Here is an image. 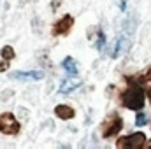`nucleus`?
<instances>
[{
    "instance_id": "1",
    "label": "nucleus",
    "mask_w": 151,
    "mask_h": 149,
    "mask_svg": "<svg viewBox=\"0 0 151 149\" xmlns=\"http://www.w3.org/2000/svg\"><path fill=\"white\" fill-rule=\"evenodd\" d=\"M123 105L132 111H141L144 105V91L139 86H132L123 93Z\"/></svg>"
},
{
    "instance_id": "2",
    "label": "nucleus",
    "mask_w": 151,
    "mask_h": 149,
    "mask_svg": "<svg viewBox=\"0 0 151 149\" xmlns=\"http://www.w3.org/2000/svg\"><path fill=\"white\" fill-rule=\"evenodd\" d=\"M0 132L5 133V135H16L19 132V123L12 116V112L0 114Z\"/></svg>"
},
{
    "instance_id": "3",
    "label": "nucleus",
    "mask_w": 151,
    "mask_h": 149,
    "mask_svg": "<svg viewBox=\"0 0 151 149\" xmlns=\"http://www.w3.org/2000/svg\"><path fill=\"white\" fill-rule=\"evenodd\" d=\"M144 142H146V135L141 133V132H137V133H132L128 137L119 139L116 142V146L118 148H127V149H139L144 146Z\"/></svg>"
},
{
    "instance_id": "4",
    "label": "nucleus",
    "mask_w": 151,
    "mask_h": 149,
    "mask_svg": "<svg viewBox=\"0 0 151 149\" xmlns=\"http://www.w3.org/2000/svg\"><path fill=\"white\" fill-rule=\"evenodd\" d=\"M123 128V121H121V117L119 116H111V119L104 125V130H102V135L107 139V137H113V135H116L119 130Z\"/></svg>"
},
{
    "instance_id": "5",
    "label": "nucleus",
    "mask_w": 151,
    "mask_h": 149,
    "mask_svg": "<svg viewBox=\"0 0 151 149\" xmlns=\"http://www.w3.org/2000/svg\"><path fill=\"white\" fill-rule=\"evenodd\" d=\"M72 25H74V18L72 16H63L58 23H55V27H53V35H65V34H69V30L72 28Z\"/></svg>"
},
{
    "instance_id": "6",
    "label": "nucleus",
    "mask_w": 151,
    "mask_h": 149,
    "mask_svg": "<svg viewBox=\"0 0 151 149\" xmlns=\"http://www.w3.org/2000/svg\"><path fill=\"white\" fill-rule=\"evenodd\" d=\"M55 114L60 119H70V117H74V109L69 107V105H56L55 107Z\"/></svg>"
},
{
    "instance_id": "7",
    "label": "nucleus",
    "mask_w": 151,
    "mask_h": 149,
    "mask_svg": "<svg viewBox=\"0 0 151 149\" xmlns=\"http://www.w3.org/2000/svg\"><path fill=\"white\" fill-rule=\"evenodd\" d=\"M42 72L40 70H34V72H12V77L14 79H35V81H39V79H42Z\"/></svg>"
},
{
    "instance_id": "8",
    "label": "nucleus",
    "mask_w": 151,
    "mask_h": 149,
    "mask_svg": "<svg viewBox=\"0 0 151 149\" xmlns=\"http://www.w3.org/2000/svg\"><path fill=\"white\" fill-rule=\"evenodd\" d=\"M62 65H63V69L67 70V74H69V75H77V65H76L74 58L67 56V58L62 62Z\"/></svg>"
},
{
    "instance_id": "9",
    "label": "nucleus",
    "mask_w": 151,
    "mask_h": 149,
    "mask_svg": "<svg viewBox=\"0 0 151 149\" xmlns=\"http://www.w3.org/2000/svg\"><path fill=\"white\" fill-rule=\"evenodd\" d=\"M0 54H2V58H4V60H7V62H9V60H12V58H14V49H12L11 46H4V47H2V51H0Z\"/></svg>"
},
{
    "instance_id": "10",
    "label": "nucleus",
    "mask_w": 151,
    "mask_h": 149,
    "mask_svg": "<svg viewBox=\"0 0 151 149\" xmlns=\"http://www.w3.org/2000/svg\"><path fill=\"white\" fill-rule=\"evenodd\" d=\"M146 123H148L146 114H144V112H139V114H137V117H135V125H137V126H144Z\"/></svg>"
},
{
    "instance_id": "11",
    "label": "nucleus",
    "mask_w": 151,
    "mask_h": 149,
    "mask_svg": "<svg viewBox=\"0 0 151 149\" xmlns=\"http://www.w3.org/2000/svg\"><path fill=\"white\" fill-rule=\"evenodd\" d=\"M104 44H106V37H104V34H102V32H99V40H97V49H102V47H104Z\"/></svg>"
},
{
    "instance_id": "12",
    "label": "nucleus",
    "mask_w": 151,
    "mask_h": 149,
    "mask_svg": "<svg viewBox=\"0 0 151 149\" xmlns=\"http://www.w3.org/2000/svg\"><path fill=\"white\" fill-rule=\"evenodd\" d=\"M60 2H62V0H55V2H53V9H56V7L60 5Z\"/></svg>"
},
{
    "instance_id": "13",
    "label": "nucleus",
    "mask_w": 151,
    "mask_h": 149,
    "mask_svg": "<svg viewBox=\"0 0 151 149\" xmlns=\"http://www.w3.org/2000/svg\"><path fill=\"white\" fill-rule=\"evenodd\" d=\"M146 93H148V98H150V102H151V86L148 88V91H146Z\"/></svg>"
}]
</instances>
